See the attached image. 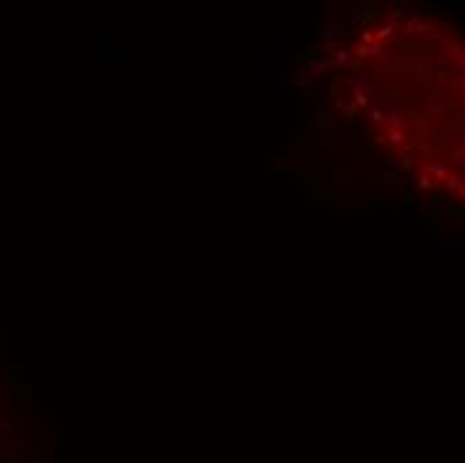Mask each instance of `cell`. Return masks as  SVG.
Listing matches in <instances>:
<instances>
[{"mask_svg": "<svg viewBox=\"0 0 465 463\" xmlns=\"http://www.w3.org/2000/svg\"><path fill=\"white\" fill-rule=\"evenodd\" d=\"M337 89L356 121L418 183L465 206V38L396 11L337 54Z\"/></svg>", "mask_w": 465, "mask_h": 463, "instance_id": "obj_1", "label": "cell"}]
</instances>
